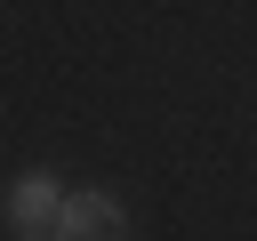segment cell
<instances>
[{
    "label": "cell",
    "mask_w": 257,
    "mask_h": 241,
    "mask_svg": "<svg viewBox=\"0 0 257 241\" xmlns=\"http://www.w3.org/2000/svg\"><path fill=\"white\" fill-rule=\"evenodd\" d=\"M16 241H56V233H16Z\"/></svg>",
    "instance_id": "obj_3"
},
{
    "label": "cell",
    "mask_w": 257,
    "mask_h": 241,
    "mask_svg": "<svg viewBox=\"0 0 257 241\" xmlns=\"http://www.w3.org/2000/svg\"><path fill=\"white\" fill-rule=\"evenodd\" d=\"M56 217H64L56 177H48V169H24V177L8 185V225H24V233H56Z\"/></svg>",
    "instance_id": "obj_2"
},
{
    "label": "cell",
    "mask_w": 257,
    "mask_h": 241,
    "mask_svg": "<svg viewBox=\"0 0 257 241\" xmlns=\"http://www.w3.org/2000/svg\"><path fill=\"white\" fill-rule=\"evenodd\" d=\"M56 241H128V217H120L112 193H64Z\"/></svg>",
    "instance_id": "obj_1"
}]
</instances>
